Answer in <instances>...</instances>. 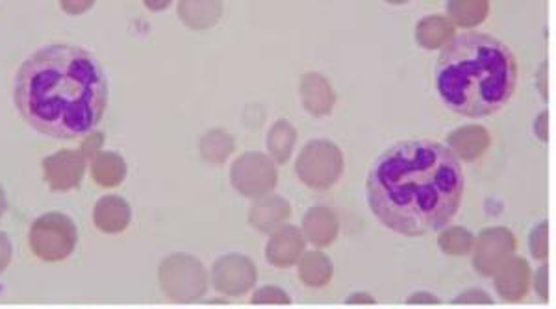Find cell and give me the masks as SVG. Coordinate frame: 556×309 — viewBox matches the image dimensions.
I'll use <instances>...</instances> for the list:
<instances>
[{
  "label": "cell",
  "mask_w": 556,
  "mask_h": 309,
  "mask_svg": "<svg viewBox=\"0 0 556 309\" xmlns=\"http://www.w3.org/2000/svg\"><path fill=\"white\" fill-rule=\"evenodd\" d=\"M366 191L369 208L386 228L417 237L455 217L464 195V171L442 143L403 141L375 162Z\"/></svg>",
  "instance_id": "cell-1"
},
{
  "label": "cell",
  "mask_w": 556,
  "mask_h": 309,
  "mask_svg": "<svg viewBox=\"0 0 556 309\" xmlns=\"http://www.w3.org/2000/svg\"><path fill=\"white\" fill-rule=\"evenodd\" d=\"M13 101L21 117L39 133L75 139L93 132L108 106L104 70L88 51L54 43L21 65Z\"/></svg>",
  "instance_id": "cell-2"
},
{
  "label": "cell",
  "mask_w": 556,
  "mask_h": 309,
  "mask_svg": "<svg viewBox=\"0 0 556 309\" xmlns=\"http://www.w3.org/2000/svg\"><path fill=\"white\" fill-rule=\"evenodd\" d=\"M437 91L464 117L497 114L518 86V62L503 41L484 33L455 36L438 57Z\"/></svg>",
  "instance_id": "cell-3"
},
{
  "label": "cell",
  "mask_w": 556,
  "mask_h": 309,
  "mask_svg": "<svg viewBox=\"0 0 556 309\" xmlns=\"http://www.w3.org/2000/svg\"><path fill=\"white\" fill-rule=\"evenodd\" d=\"M159 282L172 302H199L208 291V271L191 254H172L160 263Z\"/></svg>",
  "instance_id": "cell-4"
},
{
  "label": "cell",
  "mask_w": 556,
  "mask_h": 309,
  "mask_svg": "<svg viewBox=\"0 0 556 309\" xmlns=\"http://www.w3.org/2000/svg\"><path fill=\"white\" fill-rule=\"evenodd\" d=\"M28 245L45 263H60L75 253L78 228L70 215L60 211L39 215L28 232Z\"/></svg>",
  "instance_id": "cell-5"
},
{
  "label": "cell",
  "mask_w": 556,
  "mask_h": 309,
  "mask_svg": "<svg viewBox=\"0 0 556 309\" xmlns=\"http://www.w3.org/2000/svg\"><path fill=\"white\" fill-rule=\"evenodd\" d=\"M345 162L340 146L327 139H314L303 146L295 162L299 180L314 191H327L342 178Z\"/></svg>",
  "instance_id": "cell-6"
},
{
  "label": "cell",
  "mask_w": 556,
  "mask_h": 309,
  "mask_svg": "<svg viewBox=\"0 0 556 309\" xmlns=\"http://www.w3.org/2000/svg\"><path fill=\"white\" fill-rule=\"evenodd\" d=\"M230 182L247 198L271 195L278 182L277 165L262 152H245L230 167Z\"/></svg>",
  "instance_id": "cell-7"
},
{
  "label": "cell",
  "mask_w": 556,
  "mask_h": 309,
  "mask_svg": "<svg viewBox=\"0 0 556 309\" xmlns=\"http://www.w3.org/2000/svg\"><path fill=\"white\" fill-rule=\"evenodd\" d=\"M518 248V241L513 230L505 227L484 228L481 234L475 237L473 269L481 276H493L513 258Z\"/></svg>",
  "instance_id": "cell-8"
},
{
  "label": "cell",
  "mask_w": 556,
  "mask_h": 309,
  "mask_svg": "<svg viewBox=\"0 0 556 309\" xmlns=\"http://www.w3.org/2000/svg\"><path fill=\"white\" fill-rule=\"evenodd\" d=\"M210 280L219 295L241 297L253 291L258 282V269L253 259L247 258L243 254H225L222 258L215 259L210 271Z\"/></svg>",
  "instance_id": "cell-9"
},
{
  "label": "cell",
  "mask_w": 556,
  "mask_h": 309,
  "mask_svg": "<svg viewBox=\"0 0 556 309\" xmlns=\"http://www.w3.org/2000/svg\"><path fill=\"white\" fill-rule=\"evenodd\" d=\"M43 180L54 193H67L83 183L88 171V159L80 151L62 149L41 162Z\"/></svg>",
  "instance_id": "cell-10"
},
{
  "label": "cell",
  "mask_w": 556,
  "mask_h": 309,
  "mask_svg": "<svg viewBox=\"0 0 556 309\" xmlns=\"http://www.w3.org/2000/svg\"><path fill=\"white\" fill-rule=\"evenodd\" d=\"M306 253V240L301 228L285 224L273 232L266 245V259L275 269H290L298 266L301 256Z\"/></svg>",
  "instance_id": "cell-11"
},
{
  "label": "cell",
  "mask_w": 556,
  "mask_h": 309,
  "mask_svg": "<svg viewBox=\"0 0 556 309\" xmlns=\"http://www.w3.org/2000/svg\"><path fill=\"white\" fill-rule=\"evenodd\" d=\"M531 276L529 261L521 256H513L500 271L493 274V287L503 302L518 304L529 293Z\"/></svg>",
  "instance_id": "cell-12"
},
{
  "label": "cell",
  "mask_w": 556,
  "mask_h": 309,
  "mask_svg": "<svg viewBox=\"0 0 556 309\" xmlns=\"http://www.w3.org/2000/svg\"><path fill=\"white\" fill-rule=\"evenodd\" d=\"M130 221L132 208L123 196H101L93 206V224L102 234H123L130 227Z\"/></svg>",
  "instance_id": "cell-13"
},
{
  "label": "cell",
  "mask_w": 556,
  "mask_h": 309,
  "mask_svg": "<svg viewBox=\"0 0 556 309\" xmlns=\"http://www.w3.org/2000/svg\"><path fill=\"white\" fill-rule=\"evenodd\" d=\"M291 206L286 198L278 195L262 196L256 198L249 209V224L262 234L271 235L278 228L285 227L290 221Z\"/></svg>",
  "instance_id": "cell-14"
},
{
  "label": "cell",
  "mask_w": 556,
  "mask_h": 309,
  "mask_svg": "<svg viewBox=\"0 0 556 309\" xmlns=\"http://www.w3.org/2000/svg\"><path fill=\"white\" fill-rule=\"evenodd\" d=\"M299 93H301L304 110L314 117H327L334 110V88L319 73H304L299 83Z\"/></svg>",
  "instance_id": "cell-15"
},
{
  "label": "cell",
  "mask_w": 556,
  "mask_h": 309,
  "mask_svg": "<svg viewBox=\"0 0 556 309\" xmlns=\"http://www.w3.org/2000/svg\"><path fill=\"white\" fill-rule=\"evenodd\" d=\"M301 232L312 245L327 248L340 235V219L329 206H314L304 214Z\"/></svg>",
  "instance_id": "cell-16"
},
{
  "label": "cell",
  "mask_w": 556,
  "mask_h": 309,
  "mask_svg": "<svg viewBox=\"0 0 556 309\" xmlns=\"http://www.w3.org/2000/svg\"><path fill=\"white\" fill-rule=\"evenodd\" d=\"M492 143L490 132L481 125H466L456 128L447 136V149L462 162H475L481 158Z\"/></svg>",
  "instance_id": "cell-17"
},
{
  "label": "cell",
  "mask_w": 556,
  "mask_h": 309,
  "mask_svg": "<svg viewBox=\"0 0 556 309\" xmlns=\"http://www.w3.org/2000/svg\"><path fill=\"white\" fill-rule=\"evenodd\" d=\"M89 175L102 190H115L127 178V162L117 152L101 151L89 159Z\"/></svg>",
  "instance_id": "cell-18"
},
{
  "label": "cell",
  "mask_w": 556,
  "mask_h": 309,
  "mask_svg": "<svg viewBox=\"0 0 556 309\" xmlns=\"http://www.w3.org/2000/svg\"><path fill=\"white\" fill-rule=\"evenodd\" d=\"M298 267L299 280L312 289H321L325 285H329L330 280L334 276L332 259L321 250L304 253L299 259Z\"/></svg>",
  "instance_id": "cell-19"
},
{
  "label": "cell",
  "mask_w": 556,
  "mask_h": 309,
  "mask_svg": "<svg viewBox=\"0 0 556 309\" xmlns=\"http://www.w3.org/2000/svg\"><path fill=\"white\" fill-rule=\"evenodd\" d=\"M455 38V26L443 15H429L416 26V41L421 49L438 51Z\"/></svg>",
  "instance_id": "cell-20"
},
{
  "label": "cell",
  "mask_w": 556,
  "mask_h": 309,
  "mask_svg": "<svg viewBox=\"0 0 556 309\" xmlns=\"http://www.w3.org/2000/svg\"><path fill=\"white\" fill-rule=\"evenodd\" d=\"M295 143H298V130L293 128L290 120L278 119L267 132V152L275 165H286L290 162Z\"/></svg>",
  "instance_id": "cell-21"
},
{
  "label": "cell",
  "mask_w": 556,
  "mask_h": 309,
  "mask_svg": "<svg viewBox=\"0 0 556 309\" xmlns=\"http://www.w3.org/2000/svg\"><path fill=\"white\" fill-rule=\"evenodd\" d=\"M490 13L486 0H451L447 2V15L453 26L473 28L484 23Z\"/></svg>",
  "instance_id": "cell-22"
},
{
  "label": "cell",
  "mask_w": 556,
  "mask_h": 309,
  "mask_svg": "<svg viewBox=\"0 0 556 309\" xmlns=\"http://www.w3.org/2000/svg\"><path fill=\"white\" fill-rule=\"evenodd\" d=\"M223 7L219 2H180L178 15L184 25L190 26L193 30H204L215 25L222 17Z\"/></svg>",
  "instance_id": "cell-23"
},
{
  "label": "cell",
  "mask_w": 556,
  "mask_h": 309,
  "mask_svg": "<svg viewBox=\"0 0 556 309\" xmlns=\"http://www.w3.org/2000/svg\"><path fill=\"white\" fill-rule=\"evenodd\" d=\"M235 138L225 130H212L201 139V156L210 164H223L235 152Z\"/></svg>",
  "instance_id": "cell-24"
},
{
  "label": "cell",
  "mask_w": 556,
  "mask_h": 309,
  "mask_svg": "<svg viewBox=\"0 0 556 309\" xmlns=\"http://www.w3.org/2000/svg\"><path fill=\"white\" fill-rule=\"evenodd\" d=\"M475 235L468 228L450 227L438 235V246L447 256H468L473 250Z\"/></svg>",
  "instance_id": "cell-25"
},
{
  "label": "cell",
  "mask_w": 556,
  "mask_h": 309,
  "mask_svg": "<svg viewBox=\"0 0 556 309\" xmlns=\"http://www.w3.org/2000/svg\"><path fill=\"white\" fill-rule=\"evenodd\" d=\"M249 302L254 306H290L291 298L285 289H280L277 285H266V287L254 291Z\"/></svg>",
  "instance_id": "cell-26"
},
{
  "label": "cell",
  "mask_w": 556,
  "mask_h": 309,
  "mask_svg": "<svg viewBox=\"0 0 556 309\" xmlns=\"http://www.w3.org/2000/svg\"><path fill=\"white\" fill-rule=\"evenodd\" d=\"M529 248L531 256L538 261H545L549 256V245H547V222L542 221L531 232L529 237Z\"/></svg>",
  "instance_id": "cell-27"
},
{
  "label": "cell",
  "mask_w": 556,
  "mask_h": 309,
  "mask_svg": "<svg viewBox=\"0 0 556 309\" xmlns=\"http://www.w3.org/2000/svg\"><path fill=\"white\" fill-rule=\"evenodd\" d=\"M104 141H106V138H104V133L102 132H96V130H93V132L86 133L83 145H80V152H83L88 162L102 151Z\"/></svg>",
  "instance_id": "cell-28"
},
{
  "label": "cell",
  "mask_w": 556,
  "mask_h": 309,
  "mask_svg": "<svg viewBox=\"0 0 556 309\" xmlns=\"http://www.w3.org/2000/svg\"><path fill=\"white\" fill-rule=\"evenodd\" d=\"M453 304H468V306H473V304H484V306H492L493 298L488 295L486 291L482 289H469L464 291L462 295L453 300Z\"/></svg>",
  "instance_id": "cell-29"
},
{
  "label": "cell",
  "mask_w": 556,
  "mask_h": 309,
  "mask_svg": "<svg viewBox=\"0 0 556 309\" xmlns=\"http://www.w3.org/2000/svg\"><path fill=\"white\" fill-rule=\"evenodd\" d=\"M13 245L7 232H0V274L12 266Z\"/></svg>",
  "instance_id": "cell-30"
},
{
  "label": "cell",
  "mask_w": 556,
  "mask_h": 309,
  "mask_svg": "<svg viewBox=\"0 0 556 309\" xmlns=\"http://www.w3.org/2000/svg\"><path fill=\"white\" fill-rule=\"evenodd\" d=\"M60 8L70 15H83V13L93 8V2H89V0H64V2H60Z\"/></svg>",
  "instance_id": "cell-31"
},
{
  "label": "cell",
  "mask_w": 556,
  "mask_h": 309,
  "mask_svg": "<svg viewBox=\"0 0 556 309\" xmlns=\"http://www.w3.org/2000/svg\"><path fill=\"white\" fill-rule=\"evenodd\" d=\"M534 289L542 300H547V266H542L534 272Z\"/></svg>",
  "instance_id": "cell-32"
},
{
  "label": "cell",
  "mask_w": 556,
  "mask_h": 309,
  "mask_svg": "<svg viewBox=\"0 0 556 309\" xmlns=\"http://www.w3.org/2000/svg\"><path fill=\"white\" fill-rule=\"evenodd\" d=\"M547 117H549V114L542 112L540 117L534 120V133H536L538 138L542 139V141H547Z\"/></svg>",
  "instance_id": "cell-33"
},
{
  "label": "cell",
  "mask_w": 556,
  "mask_h": 309,
  "mask_svg": "<svg viewBox=\"0 0 556 309\" xmlns=\"http://www.w3.org/2000/svg\"><path fill=\"white\" fill-rule=\"evenodd\" d=\"M408 304H442V300L437 295H432V293H414L408 298Z\"/></svg>",
  "instance_id": "cell-34"
},
{
  "label": "cell",
  "mask_w": 556,
  "mask_h": 309,
  "mask_svg": "<svg viewBox=\"0 0 556 309\" xmlns=\"http://www.w3.org/2000/svg\"><path fill=\"white\" fill-rule=\"evenodd\" d=\"M375 302H377V300H375V297H371L369 293H353V295H349L348 300H345V304H366V306Z\"/></svg>",
  "instance_id": "cell-35"
},
{
  "label": "cell",
  "mask_w": 556,
  "mask_h": 309,
  "mask_svg": "<svg viewBox=\"0 0 556 309\" xmlns=\"http://www.w3.org/2000/svg\"><path fill=\"white\" fill-rule=\"evenodd\" d=\"M7 208H8L7 193H4V190H2V185H0V217H2V215L7 214Z\"/></svg>",
  "instance_id": "cell-36"
},
{
  "label": "cell",
  "mask_w": 556,
  "mask_h": 309,
  "mask_svg": "<svg viewBox=\"0 0 556 309\" xmlns=\"http://www.w3.org/2000/svg\"><path fill=\"white\" fill-rule=\"evenodd\" d=\"M146 7L151 10H165V8L172 7V2H146Z\"/></svg>",
  "instance_id": "cell-37"
}]
</instances>
